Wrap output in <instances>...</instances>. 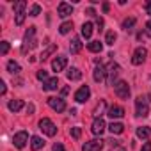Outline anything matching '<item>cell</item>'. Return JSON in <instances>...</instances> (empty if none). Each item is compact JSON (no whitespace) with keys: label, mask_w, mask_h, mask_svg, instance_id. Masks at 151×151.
Segmentation results:
<instances>
[{"label":"cell","mask_w":151,"mask_h":151,"mask_svg":"<svg viewBox=\"0 0 151 151\" xmlns=\"http://www.w3.org/2000/svg\"><path fill=\"white\" fill-rule=\"evenodd\" d=\"M36 45H37V41H36V27H29V29H27V32H25V36H23L22 53H27V52H30V50H32Z\"/></svg>","instance_id":"cell-1"},{"label":"cell","mask_w":151,"mask_h":151,"mask_svg":"<svg viewBox=\"0 0 151 151\" xmlns=\"http://www.w3.org/2000/svg\"><path fill=\"white\" fill-rule=\"evenodd\" d=\"M149 101H151V96H139L135 100V114L139 117L149 116Z\"/></svg>","instance_id":"cell-2"},{"label":"cell","mask_w":151,"mask_h":151,"mask_svg":"<svg viewBox=\"0 0 151 151\" xmlns=\"http://www.w3.org/2000/svg\"><path fill=\"white\" fill-rule=\"evenodd\" d=\"M105 69H107V84L109 86H114L117 75L121 73V66L117 62H110L109 66H105Z\"/></svg>","instance_id":"cell-3"},{"label":"cell","mask_w":151,"mask_h":151,"mask_svg":"<svg viewBox=\"0 0 151 151\" xmlns=\"http://www.w3.org/2000/svg\"><path fill=\"white\" fill-rule=\"evenodd\" d=\"M25 7H27V2H23V0H20V2L14 4V23L16 25H23L25 16H27Z\"/></svg>","instance_id":"cell-4"},{"label":"cell","mask_w":151,"mask_h":151,"mask_svg":"<svg viewBox=\"0 0 151 151\" xmlns=\"http://www.w3.org/2000/svg\"><path fill=\"white\" fill-rule=\"evenodd\" d=\"M114 93L117 94V98H121V100H128V96H130V86H128V82H124V80H117V82L114 84Z\"/></svg>","instance_id":"cell-5"},{"label":"cell","mask_w":151,"mask_h":151,"mask_svg":"<svg viewBox=\"0 0 151 151\" xmlns=\"http://www.w3.org/2000/svg\"><path fill=\"white\" fill-rule=\"evenodd\" d=\"M39 130H41L45 135H48V137H53V135L57 133V126H55L53 121L48 119V117H43V119L39 121Z\"/></svg>","instance_id":"cell-6"},{"label":"cell","mask_w":151,"mask_h":151,"mask_svg":"<svg viewBox=\"0 0 151 151\" xmlns=\"http://www.w3.org/2000/svg\"><path fill=\"white\" fill-rule=\"evenodd\" d=\"M13 142H14V147H18V149H23L25 146H27V142H29V133L27 132H18V133H14V137H13Z\"/></svg>","instance_id":"cell-7"},{"label":"cell","mask_w":151,"mask_h":151,"mask_svg":"<svg viewBox=\"0 0 151 151\" xmlns=\"http://www.w3.org/2000/svg\"><path fill=\"white\" fill-rule=\"evenodd\" d=\"M105 146V140L101 139H94V140H89L82 146V151H101Z\"/></svg>","instance_id":"cell-8"},{"label":"cell","mask_w":151,"mask_h":151,"mask_svg":"<svg viewBox=\"0 0 151 151\" xmlns=\"http://www.w3.org/2000/svg\"><path fill=\"white\" fill-rule=\"evenodd\" d=\"M146 57H147V50L142 48V46H139V48L133 52V55H132V62H133L135 66H139V64H142V62L146 60Z\"/></svg>","instance_id":"cell-9"},{"label":"cell","mask_w":151,"mask_h":151,"mask_svg":"<svg viewBox=\"0 0 151 151\" xmlns=\"http://www.w3.org/2000/svg\"><path fill=\"white\" fill-rule=\"evenodd\" d=\"M89 96H91V89H89V86H82L77 93H75V101L84 103V101L89 100Z\"/></svg>","instance_id":"cell-10"},{"label":"cell","mask_w":151,"mask_h":151,"mask_svg":"<svg viewBox=\"0 0 151 151\" xmlns=\"http://www.w3.org/2000/svg\"><path fill=\"white\" fill-rule=\"evenodd\" d=\"M66 66H68V57H66V55H59V57H55V59L52 60V69L57 71V73L62 71Z\"/></svg>","instance_id":"cell-11"},{"label":"cell","mask_w":151,"mask_h":151,"mask_svg":"<svg viewBox=\"0 0 151 151\" xmlns=\"http://www.w3.org/2000/svg\"><path fill=\"white\" fill-rule=\"evenodd\" d=\"M48 105L55 110V112H64L66 110V101L62 98H48Z\"/></svg>","instance_id":"cell-12"},{"label":"cell","mask_w":151,"mask_h":151,"mask_svg":"<svg viewBox=\"0 0 151 151\" xmlns=\"http://www.w3.org/2000/svg\"><path fill=\"white\" fill-rule=\"evenodd\" d=\"M105 75H107L105 66L98 64V66L94 68V71H93V78H94V82H103V80H105Z\"/></svg>","instance_id":"cell-13"},{"label":"cell","mask_w":151,"mask_h":151,"mask_svg":"<svg viewBox=\"0 0 151 151\" xmlns=\"http://www.w3.org/2000/svg\"><path fill=\"white\" fill-rule=\"evenodd\" d=\"M71 13H73L71 4H66V2H60V4H59V7H57V14H59L60 18H68Z\"/></svg>","instance_id":"cell-14"},{"label":"cell","mask_w":151,"mask_h":151,"mask_svg":"<svg viewBox=\"0 0 151 151\" xmlns=\"http://www.w3.org/2000/svg\"><path fill=\"white\" fill-rule=\"evenodd\" d=\"M107 116H109V117H112V119H119V117H123V116H124V109H123V107H119V105H112V107L107 110Z\"/></svg>","instance_id":"cell-15"},{"label":"cell","mask_w":151,"mask_h":151,"mask_svg":"<svg viewBox=\"0 0 151 151\" xmlns=\"http://www.w3.org/2000/svg\"><path fill=\"white\" fill-rule=\"evenodd\" d=\"M105 128H107V124H105L103 119H94V121H93V126H91V132H93L94 135H101V133L105 132Z\"/></svg>","instance_id":"cell-16"},{"label":"cell","mask_w":151,"mask_h":151,"mask_svg":"<svg viewBox=\"0 0 151 151\" xmlns=\"http://www.w3.org/2000/svg\"><path fill=\"white\" fill-rule=\"evenodd\" d=\"M105 109H107V101L105 100H100V103L94 107V110H93V116H94V119H101V116L105 114Z\"/></svg>","instance_id":"cell-17"},{"label":"cell","mask_w":151,"mask_h":151,"mask_svg":"<svg viewBox=\"0 0 151 151\" xmlns=\"http://www.w3.org/2000/svg\"><path fill=\"white\" fill-rule=\"evenodd\" d=\"M66 77H68V80H71V82L80 80V78H82V71H80L78 68H69L68 73H66Z\"/></svg>","instance_id":"cell-18"},{"label":"cell","mask_w":151,"mask_h":151,"mask_svg":"<svg viewBox=\"0 0 151 151\" xmlns=\"http://www.w3.org/2000/svg\"><path fill=\"white\" fill-rule=\"evenodd\" d=\"M59 87V78L53 77V78H48L45 84H43V91H55Z\"/></svg>","instance_id":"cell-19"},{"label":"cell","mask_w":151,"mask_h":151,"mask_svg":"<svg viewBox=\"0 0 151 151\" xmlns=\"http://www.w3.org/2000/svg\"><path fill=\"white\" fill-rule=\"evenodd\" d=\"M82 50V43H80V37H73L71 43H69V52L71 53H78Z\"/></svg>","instance_id":"cell-20"},{"label":"cell","mask_w":151,"mask_h":151,"mask_svg":"<svg viewBox=\"0 0 151 151\" xmlns=\"http://www.w3.org/2000/svg\"><path fill=\"white\" fill-rule=\"evenodd\" d=\"M93 30H94V25H93L91 22H87V23L82 25V36H84L86 39H89V37L93 36Z\"/></svg>","instance_id":"cell-21"},{"label":"cell","mask_w":151,"mask_h":151,"mask_svg":"<svg viewBox=\"0 0 151 151\" xmlns=\"http://www.w3.org/2000/svg\"><path fill=\"white\" fill-rule=\"evenodd\" d=\"M7 107H9L11 112H20V110L23 109V101H22V100H11V101L7 103Z\"/></svg>","instance_id":"cell-22"},{"label":"cell","mask_w":151,"mask_h":151,"mask_svg":"<svg viewBox=\"0 0 151 151\" xmlns=\"http://www.w3.org/2000/svg\"><path fill=\"white\" fill-rule=\"evenodd\" d=\"M45 146V140L41 139V137H37V135H34L32 139H30V147L34 149V151H37V149H41Z\"/></svg>","instance_id":"cell-23"},{"label":"cell","mask_w":151,"mask_h":151,"mask_svg":"<svg viewBox=\"0 0 151 151\" xmlns=\"http://www.w3.org/2000/svg\"><path fill=\"white\" fill-rule=\"evenodd\" d=\"M137 137H139V139H149V137H151V128H149V126H140V128H137Z\"/></svg>","instance_id":"cell-24"},{"label":"cell","mask_w":151,"mask_h":151,"mask_svg":"<svg viewBox=\"0 0 151 151\" xmlns=\"http://www.w3.org/2000/svg\"><path fill=\"white\" fill-rule=\"evenodd\" d=\"M87 48H89V52H93V53H100V52L103 50V45H101L100 41H91V43H87Z\"/></svg>","instance_id":"cell-25"},{"label":"cell","mask_w":151,"mask_h":151,"mask_svg":"<svg viewBox=\"0 0 151 151\" xmlns=\"http://www.w3.org/2000/svg\"><path fill=\"white\" fill-rule=\"evenodd\" d=\"M7 71L13 73V75H18V73L22 71V68H20V64H18L16 60H9V62H7Z\"/></svg>","instance_id":"cell-26"},{"label":"cell","mask_w":151,"mask_h":151,"mask_svg":"<svg viewBox=\"0 0 151 151\" xmlns=\"http://www.w3.org/2000/svg\"><path fill=\"white\" fill-rule=\"evenodd\" d=\"M109 130H110L112 133H116V135H119V133H123V130H124V126H123V123H114V121H112V124L109 126Z\"/></svg>","instance_id":"cell-27"},{"label":"cell","mask_w":151,"mask_h":151,"mask_svg":"<svg viewBox=\"0 0 151 151\" xmlns=\"http://www.w3.org/2000/svg\"><path fill=\"white\" fill-rule=\"evenodd\" d=\"M116 39H117V34H116L114 30H109V32H107V36H105V43L112 46V45L116 43Z\"/></svg>","instance_id":"cell-28"},{"label":"cell","mask_w":151,"mask_h":151,"mask_svg":"<svg viewBox=\"0 0 151 151\" xmlns=\"http://www.w3.org/2000/svg\"><path fill=\"white\" fill-rule=\"evenodd\" d=\"M71 29H73V23H71V22H64V23L59 27V32H60V34H68Z\"/></svg>","instance_id":"cell-29"},{"label":"cell","mask_w":151,"mask_h":151,"mask_svg":"<svg viewBox=\"0 0 151 151\" xmlns=\"http://www.w3.org/2000/svg\"><path fill=\"white\" fill-rule=\"evenodd\" d=\"M53 52H55V45H50V46H48V48H46V50L41 53V57H39V59H41V60H45V59H48V57H50Z\"/></svg>","instance_id":"cell-30"},{"label":"cell","mask_w":151,"mask_h":151,"mask_svg":"<svg viewBox=\"0 0 151 151\" xmlns=\"http://www.w3.org/2000/svg\"><path fill=\"white\" fill-rule=\"evenodd\" d=\"M39 13H41V6H39V4L30 6V11H29V14H30V16H37Z\"/></svg>","instance_id":"cell-31"},{"label":"cell","mask_w":151,"mask_h":151,"mask_svg":"<svg viewBox=\"0 0 151 151\" xmlns=\"http://www.w3.org/2000/svg\"><path fill=\"white\" fill-rule=\"evenodd\" d=\"M135 25V18H126L124 22H123V29L124 30H128V29H132Z\"/></svg>","instance_id":"cell-32"},{"label":"cell","mask_w":151,"mask_h":151,"mask_svg":"<svg viewBox=\"0 0 151 151\" xmlns=\"http://www.w3.org/2000/svg\"><path fill=\"white\" fill-rule=\"evenodd\" d=\"M80 135H82L80 126H73V128H71V137H73V139H80Z\"/></svg>","instance_id":"cell-33"},{"label":"cell","mask_w":151,"mask_h":151,"mask_svg":"<svg viewBox=\"0 0 151 151\" xmlns=\"http://www.w3.org/2000/svg\"><path fill=\"white\" fill-rule=\"evenodd\" d=\"M37 78L43 80V84H45V82L48 80V71H46V69H39V71H37Z\"/></svg>","instance_id":"cell-34"},{"label":"cell","mask_w":151,"mask_h":151,"mask_svg":"<svg viewBox=\"0 0 151 151\" xmlns=\"http://www.w3.org/2000/svg\"><path fill=\"white\" fill-rule=\"evenodd\" d=\"M7 52H9V43L7 41H2V43H0V53L6 55Z\"/></svg>","instance_id":"cell-35"},{"label":"cell","mask_w":151,"mask_h":151,"mask_svg":"<svg viewBox=\"0 0 151 151\" xmlns=\"http://www.w3.org/2000/svg\"><path fill=\"white\" fill-rule=\"evenodd\" d=\"M146 36L147 37H151V18L147 20V23H146Z\"/></svg>","instance_id":"cell-36"},{"label":"cell","mask_w":151,"mask_h":151,"mask_svg":"<svg viewBox=\"0 0 151 151\" xmlns=\"http://www.w3.org/2000/svg\"><path fill=\"white\" fill-rule=\"evenodd\" d=\"M53 151H64V146H62L60 142H55V144H53Z\"/></svg>","instance_id":"cell-37"},{"label":"cell","mask_w":151,"mask_h":151,"mask_svg":"<svg viewBox=\"0 0 151 151\" xmlns=\"http://www.w3.org/2000/svg\"><path fill=\"white\" fill-rule=\"evenodd\" d=\"M103 23H105V22H103V18H100V16H98V18H96V25H98V29H100V30L103 29Z\"/></svg>","instance_id":"cell-38"},{"label":"cell","mask_w":151,"mask_h":151,"mask_svg":"<svg viewBox=\"0 0 151 151\" xmlns=\"http://www.w3.org/2000/svg\"><path fill=\"white\" fill-rule=\"evenodd\" d=\"M7 87H6V82H0V94H6Z\"/></svg>","instance_id":"cell-39"},{"label":"cell","mask_w":151,"mask_h":151,"mask_svg":"<svg viewBox=\"0 0 151 151\" xmlns=\"http://www.w3.org/2000/svg\"><path fill=\"white\" fill-rule=\"evenodd\" d=\"M140 151H151V142H144V146H142Z\"/></svg>","instance_id":"cell-40"},{"label":"cell","mask_w":151,"mask_h":151,"mask_svg":"<svg viewBox=\"0 0 151 151\" xmlns=\"http://www.w3.org/2000/svg\"><path fill=\"white\" fill-rule=\"evenodd\" d=\"M144 9H146V13H147V14H151V0H149V2H146Z\"/></svg>","instance_id":"cell-41"},{"label":"cell","mask_w":151,"mask_h":151,"mask_svg":"<svg viewBox=\"0 0 151 151\" xmlns=\"http://www.w3.org/2000/svg\"><path fill=\"white\" fill-rule=\"evenodd\" d=\"M34 110H36V107L30 103V105H27V114H34Z\"/></svg>","instance_id":"cell-42"},{"label":"cell","mask_w":151,"mask_h":151,"mask_svg":"<svg viewBox=\"0 0 151 151\" xmlns=\"http://www.w3.org/2000/svg\"><path fill=\"white\" fill-rule=\"evenodd\" d=\"M86 13H87V14H89V16H96V11H94V9H93V7H89V9H87V11H86Z\"/></svg>","instance_id":"cell-43"},{"label":"cell","mask_w":151,"mask_h":151,"mask_svg":"<svg viewBox=\"0 0 151 151\" xmlns=\"http://www.w3.org/2000/svg\"><path fill=\"white\" fill-rule=\"evenodd\" d=\"M101 9H103V13H109V9H110V6H109V4L105 2V4L101 6Z\"/></svg>","instance_id":"cell-44"},{"label":"cell","mask_w":151,"mask_h":151,"mask_svg":"<svg viewBox=\"0 0 151 151\" xmlns=\"http://www.w3.org/2000/svg\"><path fill=\"white\" fill-rule=\"evenodd\" d=\"M68 93H69V87H62V89H60V94H62V96H66Z\"/></svg>","instance_id":"cell-45"}]
</instances>
